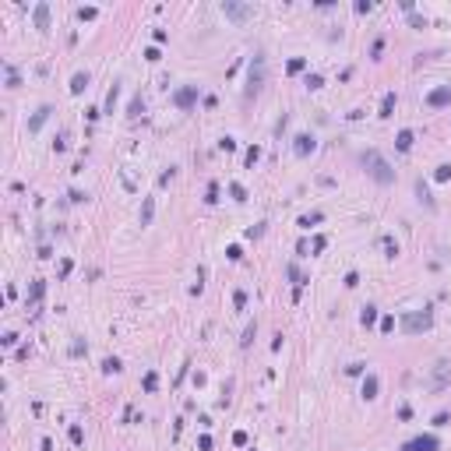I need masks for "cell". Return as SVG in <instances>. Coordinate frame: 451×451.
Here are the masks:
<instances>
[{
  "mask_svg": "<svg viewBox=\"0 0 451 451\" xmlns=\"http://www.w3.org/2000/svg\"><path fill=\"white\" fill-rule=\"evenodd\" d=\"M359 162H363V169H367V176L374 180V184H381V187H388V184H395V169H392V162H388L377 148H367V152H359Z\"/></svg>",
  "mask_w": 451,
  "mask_h": 451,
  "instance_id": "6da1fadb",
  "label": "cell"
},
{
  "mask_svg": "<svg viewBox=\"0 0 451 451\" xmlns=\"http://www.w3.org/2000/svg\"><path fill=\"white\" fill-rule=\"evenodd\" d=\"M264 74H268V60H264V53H254L250 71H247V88H244V99H247V102L261 95V88H264Z\"/></svg>",
  "mask_w": 451,
  "mask_h": 451,
  "instance_id": "7a4b0ae2",
  "label": "cell"
},
{
  "mask_svg": "<svg viewBox=\"0 0 451 451\" xmlns=\"http://www.w3.org/2000/svg\"><path fill=\"white\" fill-rule=\"evenodd\" d=\"M398 328L405 335H419V332H430L433 328V310H405L398 318Z\"/></svg>",
  "mask_w": 451,
  "mask_h": 451,
  "instance_id": "3957f363",
  "label": "cell"
},
{
  "mask_svg": "<svg viewBox=\"0 0 451 451\" xmlns=\"http://www.w3.org/2000/svg\"><path fill=\"white\" fill-rule=\"evenodd\" d=\"M222 14L229 21H236V25H247L250 18H254V4H236V0H226L222 4Z\"/></svg>",
  "mask_w": 451,
  "mask_h": 451,
  "instance_id": "277c9868",
  "label": "cell"
},
{
  "mask_svg": "<svg viewBox=\"0 0 451 451\" xmlns=\"http://www.w3.org/2000/svg\"><path fill=\"white\" fill-rule=\"evenodd\" d=\"M198 99H201V85H184V88H176V92H173V102H176L180 110H190Z\"/></svg>",
  "mask_w": 451,
  "mask_h": 451,
  "instance_id": "5b68a950",
  "label": "cell"
},
{
  "mask_svg": "<svg viewBox=\"0 0 451 451\" xmlns=\"http://www.w3.org/2000/svg\"><path fill=\"white\" fill-rule=\"evenodd\" d=\"M402 451H441V441L433 433H419V437H409L402 444Z\"/></svg>",
  "mask_w": 451,
  "mask_h": 451,
  "instance_id": "8992f818",
  "label": "cell"
},
{
  "mask_svg": "<svg viewBox=\"0 0 451 451\" xmlns=\"http://www.w3.org/2000/svg\"><path fill=\"white\" fill-rule=\"evenodd\" d=\"M314 148H318V138H314V134H296V138H293V152L300 155V159H307L310 152H314Z\"/></svg>",
  "mask_w": 451,
  "mask_h": 451,
  "instance_id": "52a82bcc",
  "label": "cell"
},
{
  "mask_svg": "<svg viewBox=\"0 0 451 451\" xmlns=\"http://www.w3.org/2000/svg\"><path fill=\"white\" fill-rule=\"evenodd\" d=\"M427 102V106L430 110H441V106H448V102H451V85H441V88H433V92L423 99Z\"/></svg>",
  "mask_w": 451,
  "mask_h": 451,
  "instance_id": "ba28073f",
  "label": "cell"
},
{
  "mask_svg": "<svg viewBox=\"0 0 451 451\" xmlns=\"http://www.w3.org/2000/svg\"><path fill=\"white\" fill-rule=\"evenodd\" d=\"M448 384H451V367H448V363H437V367H433V381H430V392H444Z\"/></svg>",
  "mask_w": 451,
  "mask_h": 451,
  "instance_id": "9c48e42d",
  "label": "cell"
},
{
  "mask_svg": "<svg viewBox=\"0 0 451 451\" xmlns=\"http://www.w3.org/2000/svg\"><path fill=\"white\" fill-rule=\"evenodd\" d=\"M32 21H36V28H39V32H50V4H46V0H39V4H36V11H32Z\"/></svg>",
  "mask_w": 451,
  "mask_h": 451,
  "instance_id": "30bf717a",
  "label": "cell"
},
{
  "mask_svg": "<svg viewBox=\"0 0 451 451\" xmlns=\"http://www.w3.org/2000/svg\"><path fill=\"white\" fill-rule=\"evenodd\" d=\"M377 388H381L377 374H367V377H363V388H359V395H363L367 402H374V398H377Z\"/></svg>",
  "mask_w": 451,
  "mask_h": 451,
  "instance_id": "8fae6325",
  "label": "cell"
},
{
  "mask_svg": "<svg viewBox=\"0 0 451 451\" xmlns=\"http://www.w3.org/2000/svg\"><path fill=\"white\" fill-rule=\"evenodd\" d=\"M50 113H53V106H50V102H46V106H39V110H36V116L28 120V131L36 134V131H39V127H42V124L50 120Z\"/></svg>",
  "mask_w": 451,
  "mask_h": 451,
  "instance_id": "7c38bea8",
  "label": "cell"
},
{
  "mask_svg": "<svg viewBox=\"0 0 451 451\" xmlns=\"http://www.w3.org/2000/svg\"><path fill=\"white\" fill-rule=\"evenodd\" d=\"M395 106H398V95H395V92H384V99H381V113H377V116L388 120V116L395 113Z\"/></svg>",
  "mask_w": 451,
  "mask_h": 451,
  "instance_id": "4fadbf2b",
  "label": "cell"
},
{
  "mask_svg": "<svg viewBox=\"0 0 451 451\" xmlns=\"http://www.w3.org/2000/svg\"><path fill=\"white\" fill-rule=\"evenodd\" d=\"M88 81H92V78H88V71H78V74L71 78V95H81L85 88H88Z\"/></svg>",
  "mask_w": 451,
  "mask_h": 451,
  "instance_id": "5bb4252c",
  "label": "cell"
},
{
  "mask_svg": "<svg viewBox=\"0 0 451 451\" xmlns=\"http://www.w3.org/2000/svg\"><path fill=\"white\" fill-rule=\"evenodd\" d=\"M413 141H416V134H413L409 127H405V131H398V138H395V148H398V152H409V148H413Z\"/></svg>",
  "mask_w": 451,
  "mask_h": 451,
  "instance_id": "9a60e30c",
  "label": "cell"
},
{
  "mask_svg": "<svg viewBox=\"0 0 451 451\" xmlns=\"http://www.w3.org/2000/svg\"><path fill=\"white\" fill-rule=\"evenodd\" d=\"M155 219V198H145L141 201V226H152Z\"/></svg>",
  "mask_w": 451,
  "mask_h": 451,
  "instance_id": "2e32d148",
  "label": "cell"
},
{
  "mask_svg": "<svg viewBox=\"0 0 451 451\" xmlns=\"http://www.w3.org/2000/svg\"><path fill=\"white\" fill-rule=\"evenodd\" d=\"M359 324H363V328H374V324H377V307H374V303L363 307V314H359Z\"/></svg>",
  "mask_w": 451,
  "mask_h": 451,
  "instance_id": "e0dca14e",
  "label": "cell"
},
{
  "mask_svg": "<svg viewBox=\"0 0 451 451\" xmlns=\"http://www.w3.org/2000/svg\"><path fill=\"white\" fill-rule=\"evenodd\" d=\"M381 247H384V258H398V240L395 236H381Z\"/></svg>",
  "mask_w": 451,
  "mask_h": 451,
  "instance_id": "ac0fdd59",
  "label": "cell"
},
{
  "mask_svg": "<svg viewBox=\"0 0 451 451\" xmlns=\"http://www.w3.org/2000/svg\"><path fill=\"white\" fill-rule=\"evenodd\" d=\"M42 293H46V282H32V289H28V296H25V307L28 303H39Z\"/></svg>",
  "mask_w": 451,
  "mask_h": 451,
  "instance_id": "d6986e66",
  "label": "cell"
},
{
  "mask_svg": "<svg viewBox=\"0 0 451 451\" xmlns=\"http://www.w3.org/2000/svg\"><path fill=\"white\" fill-rule=\"evenodd\" d=\"M258 338V321H250L247 328H244V338H240V349H250V342Z\"/></svg>",
  "mask_w": 451,
  "mask_h": 451,
  "instance_id": "ffe728a7",
  "label": "cell"
},
{
  "mask_svg": "<svg viewBox=\"0 0 451 451\" xmlns=\"http://www.w3.org/2000/svg\"><path fill=\"white\" fill-rule=\"evenodd\" d=\"M141 113H145V95H134V99H131V106H127V116H131V120H138Z\"/></svg>",
  "mask_w": 451,
  "mask_h": 451,
  "instance_id": "44dd1931",
  "label": "cell"
},
{
  "mask_svg": "<svg viewBox=\"0 0 451 451\" xmlns=\"http://www.w3.org/2000/svg\"><path fill=\"white\" fill-rule=\"evenodd\" d=\"M321 219H324V212H310V215H300L296 226H300V229H310V226H318Z\"/></svg>",
  "mask_w": 451,
  "mask_h": 451,
  "instance_id": "7402d4cb",
  "label": "cell"
},
{
  "mask_svg": "<svg viewBox=\"0 0 451 451\" xmlns=\"http://www.w3.org/2000/svg\"><path fill=\"white\" fill-rule=\"evenodd\" d=\"M416 194H419V201H423V205L430 208V212H433V198H430V190H427V184H423V180H416Z\"/></svg>",
  "mask_w": 451,
  "mask_h": 451,
  "instance_id": "603a6c76",
  "label": "cell"
},
{
  "mask_svg": "<svg viewBox=\"0 0 451 451\" xmlns=\"http://www.w3.org/2000/svg\"><path fill=\"white\" fill-rule=\"evenodd\" d=\"M229 198L244 205V201H247V187H244V184H236V180H233V184H229Z\"/></svg>",
  "mask_w": 451,
  "mask_h": 451,
  "instance_id": "cb8c5ba5",
  "label": "cell"
},
{
  "mask_svg": "<svg viewBox=\"0 0 451 451\" xmlns=\"http://www.w3.org/2000/svg\"><path fill=\"white\" fill-rule=\"evenodd\" d=\"M67 437H71V444H74V448H81V444H85V430H81L78 423H71V430H67Z\"/></svg>",
  "mask_w": 451,
  "mask_h": 451,
  "instance_id": "d4e9b609",
  "label": "cell"
},
{
  "mask_svg": "<svg viewBox=\"0 0 451 451\" xmlns=\"http://www.w3.org/2000/svg\"><path fill=\"white\" fill-rule=\"evenodd\" d=\"M285 275H289V279H293V285H296V289H300V285H303V282H307L303 275H300V268H296L293 261H289V264H285Z\"/></svg>",
  "mask_w": 451,
  "mask_h": 451,
  "instance_id": "484cf974",
  "label": "cell"
},
{
  "mask_svg": "<svg viewBox=\"0 0 451 451\" xmlns=\"http://www.w3.org/2000/svg\"><path fill=\"white\" fill-rule=\"evenodd\" d=\"M88 353V342L81 338V335H74V342H71V356H85Z\"/></svg>",
  "mask_w": 451,
  "mask_h": 451,
  "instance_id": "4316f807",
  "label": "cell"
},
{
  "mask_svg": "<svg viewBox=\"0 0 451 451\" xmlns=\"http://www.w3.org/2000/svg\"><path fill=\"white\" fill-rule=\"evenodd\" d=\"M124 370V363H120L116 356H110V359H102V374H120Z\"/></svg>",
  "mask_w": 451,
  "mask_h": 451,
  "instance_id": "83f0119b",
  "label": "cell"
},
{
  "mask_svg": "<svg viewBox=\"0 0 451 451\" xmlns=\"http://www.w3.org/2000/svg\"><path fill=\"white\" fill-rule=\"evenodd\" d=\"M303 85L310 88V92H318V88L324 85V78H321V74H307V78H303Z\"/></svg>",
  "mask_w": 451,
  "mask_h": 451,
  "instance_id": "f1b7e54d",
  "label": "cell"
},
{
  "mask_svg": "<svg viewBox=\"0 0 451 451\" xmlns=\"http://www.w3.org/2000/svg\"><path fill=\"white\" fill-rule=\"evenodd\" d=\"M219 201V184H208V190H205V205H215Z\"/></svg>",
  "mask_w": 451,
  "mask_h": 451,
  "instance_id": "f546056e",
  "label": "cell"
},
{
  "mask_svg": "<svg viewBox=\"0 0 451 451\" xmlns=\"http://www.w3.org/2000/svg\"><path fill=\"white\" fill-rule=\"evenodd\" d=\"M155 384H159V374L148 370V374H145V392H155Z\"/></svg>",
  "mask_w": 451,
  "mask_h": 451,
  "instance_id": "4dcf8cb0",
  "label": "cell"
},
{
  "mask_svg": "<svg viewBox=\"0 0 451 451\" xmlns=\"http://www.w3.org/2000/svg\"><path fill=\"white\" fill-rule=\"evenodd\" d=\"M116 95H120V85H113V88H110V95H106V113H113V106H116Z\"/></svg>",
  "mask_w": 451,
  "mask_h": 451,
  "instance_id": "1f68e13d",
  "label": "cell"
},
{
  "mask_svg": "<svg viewBox=\"0 0 451 451\" xmlns=\"http://www.w3.org/2000/svg\"><path fill=\"white\" fill-rule=\"evenodd\" d=\"M433 180H441V184H444V180H451V162H444V166H437V173H433Z\"/></svg>",
  "mask_w": 451,
  "mask_h": 451,
  "instance_id": "d6a6232c",
  "label": "cell"
},
{
  "mask_svg": "<svg viewBox=\"0 0 451 451\" xmlns=\"http://www.w3.org/2000/svg\"><path fill=\"white\" fill-rule=\"evenodd\" d=\"M67 198H71V205H85L88 201V190H71Z\"/></svg>",
  "mask_w": 451,
  "mask_h": 451,
  "instance_id": "836d02e7",
  "label": "cell"
},
{
  "mask_svg": "<svg viewBox=\"0 0 451 451\" xmlns=\"http://www.w3.org/2000/svg\"><path fill=\"white\" fill-rule=\"evenodd\" d=\"M303 67H307V60H303V56H293V60H289V74H300Z\"/></svg>",
  "mask_w": 451,
  "mask_h": 451,
  "instance_id": "e575fe53",
  "label": "cell"
},
{
  "mask_svg": "<svg viewBox=\"0 0 451 451\" xmlns=\"http://www.w3.org/2000/svg\"><path fill=\"white\" fill-rule=\"evenodd\" d=\"M233 303H236V310H244V307H247V293L236 289V293H233Z\"/></svg>",
  "mask_w": 451,
  "mask_h": 451,
  "instance_id": "d590c367",
  "label": "cell"
},
{
  "mask_svg": "<svg viewBox=\"0 0 451 451\" xmlns=\"http://www.w3.org/2000/svg\"><path fill=\"white\" fill-rule=\"evenodd\" d=\"M448 419H451V413H448V409H441L437 416H433V427H448Z\"/></svg>",
  "mask_w": 451,
  "mask_h": 451,
  "instance_id": "8d00e7d4",
  "label": "cell"
},
{
  "mask_svg": "<svg viewBox=\"0 0 451 451\" xmlns=\"http://www.w3.org/2000/svg\"><path fill=\"white\" fill-rule=\"evenodd\" d=\"M258 159H261V148H258V145H254V148H247V166H254Z\"/></svg>",
  "mask_w": 451,
  "mask_h": 451,
  "instance_id": "74e56055",
  "label": "cell"
},
{
  "mask_svg": "<svg viewBox=\"0 0 451 451\" xmlns=\"http://www.w3.org/2000/svg\"><path fill=\"white\" fill-rule=\"evenodd\" d=\"M342 285H345V289H356V285H359V275H356V272H349V275H345V282H342Z\"/></svg>",
  "mask_w": 451,
  "mask_h": 451,
  "instance_id": "f35d334b",
  "label": "cell"
},
{
  "mask_svg": "<svg viewBox=\"0 0 451 451\" xmlns=\"http://www.w3.org/2000/svg\"><path fill=\"white\" fill-rule=\"evenodd\" d=\"M145 60H152V64H155V60H162V53H159V46H148V50H145Z\"/></svg>",
  "mask_w": 451,
  "mask_h": 451,
  "instance_id": "ab89813d",
  "label": "cell"
},
{
  "mask_svg": "<svg viewBox=\"0 0 451 451\" xmlns=\"http://www.w3.org/2000/svg\"><path fill=\"white\" fill-rule=\"evenodd\" d=\"M67 148V134H56V141H53V152H64Z\"/></svg>",
  "mask_w": 451,
  "mask_h": 451,
  "instance_id": "60d3db41",
  "label": "cell"
},
{
  "mask_svg": "<svg viewBox=\"0 0 451 451\" xmlns=\"http://www.w3.org/2000/svg\"><path fill=\"white\" fill-rule=\"evenodd\" d=\"M381 332L392 335V332H395V318H384V321H381Z\"/></svg>",
  "mask_w": 451,
  "mask_h": 451,
  "instance_id": "b9f144b4",
  "label": "cell"
},
{
  "mask_svg": "<svg viewBox=\"0 0 451 451\" xmlns=\"http://www.w3.org/2000/svg\"><path fill=\"white\" fill-rule=\"evenodd\" d=\"M173 176H176V169H173V166H169V169H166V173H162V176H159V187H166V184H169V180H173Z\"/></svg>",
  "mask_w": 451,
  "mask_h": 451,
  "instance_id": "7bdbcfd3",
  "label": "cell"
},
{
  "mask_svg": "<svg viewBox=\"0 0 451 451\" xmlns=\"http://www.w3.org/2000/svg\"><path fill=\"white\" fill-rule=\"evenodd\" d=\"M14 342H18V335H14V332H4V338H0V345H7V349H11Z\"/></svg>",
  "mask_w": 451,
  "mask_h": 451,
  "instance_id": "ee69618b",
  "label": "cell"
},
{
  "mask_svg": "<svg viewBox=\"0 0 451 451\" xmlns=\"http://www.w3.org/2000/svg\"><path fill=\"white\" fill-rule=\"evenodd\" d=\"M78 18H81V21H88V18H95V7H81V11H78Z\"/></svg>",
  "mask_w": 451,
  "mask_h": 451,
  "instance_id": "f6af8a7d",
  "label": "cell"
},
{
  "mask_svg": "<svg viewBox=\"0 0 451 451\" xmlns=\"http://www.w3.org/2000/svg\"><path fill=\"white\" fill-rule=\"evenodd\" d=\"M367 11H374V4H370V0H359V4H356V14H367Z\"/></svg>",
  "mask_w": 451,
  "mask_h": 451,
  "instance_id": "bcb514c9",
  "label": "cell"
},
{
  "mask_svg": "<svg viewBox=\"0 0 451 451\" xmlns=\"http://www.w3.org/2000/svg\"><path fill=\"white\" fill-rule=\"evenodd\" d=\"M261 233H264V222H258V226H254V229H247V236H250V240H258Z\"/></svg>",
  "mask_w": 451,
  "mask_h": 451,
  "instance_id": "7dc6e473",
  "label": "cell"
},
{
  "mask_svg": "<svg viewBox=\"0 0 451 451\" xmlns=\"http://www.w3.org/2000/svg\"><path fill=\"white\" fill-rule=\"evenodd\" d=\"M363 367L367 363H349V367H345V374H353V377H356V374H363Z\"/></svg>",
  "mask_w": 451,
  "mask_h": 451,
  "instance_id": "c3c4849f",
  "label": "cell"
},
{
  "mask_svg": "<svg viewBox=\"0 0 451 451\" xmlns=\"http://www.w3.org/2000/svg\"><path fill=\"white\" fill-rule=\"evenodd\" d=\"M226 254H229V261H240V258H244V250H240V247H229Z\"/></svg>",
  "mask_w": 451,
  "mask_h": 451,
  "instance_id": "681fc988",
  "label": "cell"
},
{
  "mask_svg": "<svg viewBox=\"0 0 451 451\" xmlns=\"http://www.w3.org/2000/svg\"><path fill=\"white\" fill-rule=\"evenodd\" d=\"M42 451H53V441L50 437H42Z\"/></svg>",
  "mask_w": 451,
  "mask_h": 451,
  "instance_id": "f907efd6",
  "label": "cell"
}]
</instances>
